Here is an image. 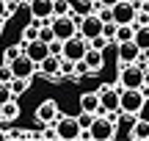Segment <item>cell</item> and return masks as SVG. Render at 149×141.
Segmentation results:
<instances>
[{
	"instance_id": "6da1fadb",
	"label": "cell",
	"mask_w": 149,
	"mask_h": 141,
	"mask_svg": "<svg viewBox=\"0 0 149 141\" xmlns=\"http://www.w3.org/2000/svg\"><path fill=\"white\" fill-rule=\"evenodd\" d=\"M119 86L122 89H146L149 86V69L138 64H124L119 72Z\"/></svg>"
},
{
	"instance_id": "7a4b0ae2",
	"label": "cell",
	"mask_w": 149,
	"mask_h": 141,
	"mask_svg": "<svg viewBox=\"0 0 149 141\" xmlns=\"http://www.w3.org/2000/svg\"><path fill=\"white\" fill-rule=\"evenodd\" d=\"M88 136H91V141H113L116 138V122L108 114H97L94 125L88 127Z\"/></svg>"
},
{
	"instance_id": "3957f363",
	"label": "cell",
	"mask_w": 149,
	"mask_h": 141,
	"mask_svg": "<svg viewBox=\"0 0 149 141\" xmlns=\"http://www.w3.org/2000/svg\"><path fill=\"white\" fill-rule=\"evenodd\" d=\"M146 103V89H122V111L138 116Z\"/></svg>"
},
{
	"instance_id": "277c9868",
	"label": "cell",
	"mask_w": 149,
	"mask_h": 141,
	"mask_svg": "<svg viewBox=\"0 0 149 141\" xmlns=\"http://www.w3.org/2000/svg\"><path fill=\"white\" fill-rule=\"evenodd\" d=\"M88 47H91L88 39H86L83 33H74L72 39H66V42H64V58H69V61H83L86 53H88Z\"/></svg>"
},
{
	"instance_id": "5b68a950",
	"label": "cell",
	"mask_w": 149,
	"mask_h": 141,
	"mask_svg": "<svg viewBox=\"0 0 149 141\" xmlns=\"http://www.w3.org/2000/svg\"><path fill=\"white\" fill-rule=\"evenodd\" d=\"M102 31H105V20H102L100 14H80V33H83L86 39H97L102 36Z\"/></svg>"
},
{
	"instance_id": "8992f818",
	"label": "cell",
	"mask_w": 149,
	"mask_h": 141,
	"mask_svg": "<svg viewBox=\"0 0 149 141\" xmlns=\"http://www.w3.org/2000/svg\"><path fill=\"white\" fill-rule=\"evenodd\" d=\"M28 6H31V14H33V20H36L39 25L53 22V17H55V0H28Z\"/></svg>"
},
{
	"instance_id": "52a82bcc",
	"label": "cell",
	"mask_w": 149,
	"mask_h": 141,
	"mask_svg": "<svg viewBox=\"0 0 149 141\" xmlns=\"http://www.w3.org/2000/svg\"><path fill=\"white\" fill-rule=\"evenodd\" d=\"M55 127H58V138L61 141H77L80 133H83V127H80L77 116H64V119H55Z\"/></svg>"
},
{
	"instance_id": "ba28073f",
	"label": "cell",
	"mask_w": 149,
	"mask_h": 141,
	"mask_svg": "<svg viewBox=\"0 0 149 141\" xmlns=\"http://www.w3.org/2000/svg\"><path fill=\"white\" fill-rule=\"evenodd\" d=\"M135 17H138V6L130 3V0H119V3L113 6V22H116V25L135 22Z\"/></svg>"
},
{
	"instance_id": "9c48e42d",
	"label": "cell",
	"mask_w": 149,
	"mask_h": 141,
	"mask_svg": "<svg viewBox=\"0 0 149 141\" xmlns=\"http://www.w3.org/2000/svg\"><path fill=\"white\" fill-rule=\"evenodd\" d=\"M55 119H58V103L55 100H42L36 105V122L39 125H50Z\"/></svg>"
},
{
	"instance_id": "30bf717a",
	"label": "cell",
	"mask_w": 149,
	"mask_h": 141,
	"mask_svg": "<svg viewBox=\"0 0 149 141\" xmlns=\"http://www.w3.org/2000/svg\"><path fill=\"white\" fill-rule=\"evenodd\" d=\"M11 69H14V77H33V72L39 69V64L31 58V55L22 53L17 61H11Z\"/></svg>"
},
{
	"instance_id": "8fae6325",
	"label": "cell",
	"mask_w": 149,
	"mask_h": 141,
	"mask_svg": "<svg viewBox=\"0 0 149 141\" xmlns=\"http://www.w3.org/2000/svg\"><path fill=\"white\" fill-rule=\"evenodd\" d=\"M138 55H141V47H138V42L135 39H130V42H119V64H135L138 61Z\"/></svg>"
},
{
	"instance_id": "7c38bea8",
	"label": "cell",
	"mask_w": 149,
	"mask_h": 141,
	"mask_svg": "<svg viewBox=\"0 0 149 141\" xmlns=\"http://www.w3.org/2000/svg\"><path fill=\"white\" fill-rule=\"evenodd\" d=\"M22 44H25V55H31L36 64H42V61L50 55V44H47V42H42V39H33V42H22Z\"/></svg>"
},
{
	"instance_id": "4fadbf2b",
	"label": "cell",
	"mask_w": 149,
	"mask_h": 141,
	"mask_svg": "<svg viewBox=\"0 0 149 141\" xmlns=\"http://www.w3.org/2000/svg\"><path fill=\"white\" fill-rule=\"evenodd\" d=\"M61 61H64V55H53V53H50L47 58L39 64L42 75L44 77H61Z\"/></svg>"
},
{
	"instance_id": "5bb4252c",
	"label": "cell",
	"mask_w": 149,
	"mask_h": 141,
	"mask_svg": "<svg viewBox=\"0 0 149 141\" xmlns=\"http://www.w3.org/2000/svg\"><path fill=\"white\" fill-rule=\"evenodd\" d=\"M80 111L102 114V100H100V91H86V94H80Z\"/></svg>"
},
{
	"instance_id": "9a60e30c",
	"label": "cell",
	"mask_w": 149,
	"mask_h": 141,
	"mask_svg": "<svg viewBox=\"0 0 149 141\" xmlns=\"http://www.w3.org/2000/svg\"><path fill=\"white\" fill-rule=\"evenodd\" d=\"M86 64H88V69H91V75H97V72L105 66V55H102V50H97V47H88V53H86Z\"/></svg>"
},
{
	"instance_id": "2e32d148",
	"label": "cell",
	"mask_w": 149,
	"mask_h": 141,
	"mask_svg": "<svg viewBox=\"0 0 149 141\" xmlns=\"http://www.w3.org/2000/svg\"><path fill=\"white\" fill-rule=\"evenodd\" d=\"M130 138L133 141H149V119H135V125H133V130H130Z\"/></svg>"
},
{
	"instance_id": "e0dca14e",
	"label": "cell",
	"mask_w": 149,
	"mask_h": 141,
	"mask_svg": "<svg viewBox=\"0 0 149 141\" xmlns=\"http://www.w3.org/2000/svg\"><path fill=\"white\" fill-rule=\"evenodd\" d=\"M135 22H127V25H119L116 28V42H130V39H135Z\"/></svg>"
},
{
	"instance_id": "ac0fdd59",
	"label": "cell",
	"mask_w": 149,
	"mask_h": 141,
	"mask_svg": "<svg viewBox=\"0 0 149 141\" xmlns=\"http://www.w3.org/2000/svg\"><path fill=\"white\" fill-rule=\"evenodd\" d=\"M28 89H31V77H14V80H11V91H14V97L25 94Z\"/></svg>"
},
{
	"instance_id": "d6986e66",
	"label": "cell",
	"mask_w": 149,
	"mask_h": 141,
	"mask_svg": "<svg viewBox=\"0 0 149 141\" xmlns=\"http://www.w3.org/2000/svg\"><path fill=\"white\" fill-rule=\"evenodd\" d=\"M135 42L141 50H149V25H138L135 28Z\"/></svg>"
},
{
	"instance_id": "ffe728a7",
	"label": "cell",
	"mask_w": 149,
	"mask_h": 141,
	"mask_svg": "<svg viewBox=\"0 0 149 141\" xmlns=\"http://www.w3.org/2000/svg\"><path fill=\"white\" fill-rule=\"evenodd\" d=\"M22 53H25V44H11V47H6V53H3V61H6V64H11V61H17Z\"/></svg>"
},
{
	"instance_id": "44dd1931",
	"label": "cell",
	"mask_w": 149,
	"mask_h": 141,
	"mask_svg": "<svg viewBox=\"0 0 149 141\" xmlns=\"http://www.w3.org/2000/svg\"><path fill=\"white\" fill-rule=\"evenodd\" d=\"M39 22L36 20H31V25H25L22 28V42H33V39H39Z\"/></svg>"
},
{
	"instance_id": "7402d4cb",
	"label": "cell",
	"mask_w": 149,
	"mask_h": 141,
	"mask_svg": "<svg viewBox=\"0 0 149 141\" xmlns=\"http://www.w3.org/2000/svg\"><path fill=\"white\" fill-rule=\"evenodd\" d=\"M3 116H6V122H14L17 116H19V105H17V100H8V103L3 105Z\"/></svg>"
},
{
	"instance_id": "603a6c76",
	"label": "cell",
	"mask_w": 149,
	"mask_h": 141,
	"mask_svg": "<svg viewBox=\"0 0 149 141\" xmlns=\"http://www.w3.org/2000/svg\"><path fill=\"white\" fill-rule=\"evenodd\" d=\"M39 39H42V42H47V44L58 39V36H55V31H53V25H50V22H44V25L39 28Z\"/></svg>"
},
{
	"instance_id": "cb8c5ba5",
	"label": "cell",
	"mask_w": 149,
	"mask_h": 141,
	"mask_svg": "<svg viewBox=\"0 0 149 141\" xmlns=\"http://www.w3.org/2000/svg\"><path fill=\"white\" fill-rule=\"evenodd\" d=\"M69 14H74L69 0H55V17H69Z\"/></svg>"
},
{
	"instance_id": "d4e9b609",
	"label": "cell",
	"mask_w": 149,
	"mask_h": 141,
	"mask_svg": "<svg viewBox=\"0 0 149 141\" xmlns=\"http://www.w3.org/2000/svg\"><path fill=\"white\" fill-rule=\"evenodd\" d=\"M94 119H97V114H91V111H80V114H77V122H80L83 130H88V127L94 125Z\"/></svg>"
},
{
	"instance_id": "484cf974",
	"label": "cell",
	"mask_w": 149,
	"mask_h": 141,
	"mask_svg": "<svg viewBox=\"0 0 149 141\" xmlns=\"http://www.w3.org/2000/svg\"><path fill=\"white\" fill-rule=\"evenodd\" d=\"M8 100H14V91H11V83H3L0 80V108H3Z\"/></svg>"
},
{
	"instance_id": "4316f807",
	"label": "cell",
	"mask_w": 149,
	"mask_h": 141,
	"mask_svg": "<svg viewBox=\"0 0 149 141\" xmlns=\"http://www.w3.org/2000/svg\"><path fill=\"white\" fill-rule=\"evenodd\" d=\"M61 75L74 77V61H69V58H64V61H61Z\"/></svg>"
},
{
	"instance_id": "83f0119b",
	"label": "cell",
	"mask_w": 149,
	"mask_h": 141,
	"mask_svg": "<svg viewBox=\"0 0 149 141\" xmlns=\"http://www.w3.org/2000/svg\"><path fill=\"white\" fill-rule=\"evenodd\" d=\"M83 75H91L88 64L86 61H74V77H83Z\"/></svg>"
},
{
	"instance_id": "f1b7e54d",
	"label": "cell",
	"mask_w": 149,
	"mask_h": 141,
	"mask_svg": "<svg viewBox=\"0 0 149 141\" xmlns=\"http://www.w3.org/2000/svg\"><path fill=\"white\" fill-rule=\"evenodd\" d=\"M108 42H111V39H108L105 33H102V36H97V39H91V47H97V50H105V47H108Z\"/></svg>"
},
{
	"instance_id": "f546056e",
	"label": "cell",
	"mask_w": 149,
	"mask_h": 141,
	"mask_svg": "<svg viewBox=\"0 0 149 141\" xmlns=\"http://www.w3.org/2000/svg\"><path fill=\"white\" fill-rule=\"evenodd\" d=\"M50 53H53V55H64V42H61V39L50 42Z\"/></svg>"
},
{
	"instance_id": "4dcf8cb0",
	"label": "cell",
	"mask_w": 149,
	"mask_h": 141,
	"mask_svg": "<svg viewBox=\"0 0 149 141\" xmlns=\"http://www.w3.org/2000/svg\"><path fill=\"white\" fill-rule=\"evenodd\" d=\"M14 11H17V0H8V3H6V17L14 14Z\"/></svg>"
},
{
	"instance_id": "1f68e13d",
	"label": "cell",
	"mask_w": 149,
	"mask_h": 141,
	"mask_svg": "<svg viewBox=\"0 0 149 141\" xmlns=\"http://www.w3.org/2000/svg\"><path fill=\"white\" fill-rule=\"evenodd\" d=\"M97 3H102V6H111V8H113V6H116L119 0H97Z\"/></svg>"
},
{
	"instance_id": "d6a6232c",
	"label": "cell",
	"mask_w": 149,
	"mask_h": 141,
	"mask_svg": "<svg viewBox=\"0 0 149 141\" xmlns=\"http://www.w3.org/2000/svg\"><path fill=\"white\" fill-rule=\"evenodd\" d=\"M3 122H6V116H3V108H0V127H3Z\"/></svg>"
},
{
	"instance_id": "836d02e7",
	"label": "cell",
	"mask_w": 149,
	"mask_h": 141,
	"mask_svg": "<svg viewBox=\"0 0 149 141\" xmlns=\"http://www.w3.org/2000/svg\"><path fill=\"white\" fill-rule=\"evenodd\" d=\"M130 3H135V6H138V3H141V0H130Z\"/></svg>"
},
{
	"instance_id": "e575fe53",
	"label": "cell",
	"mask_w": 149,
	"mask_h": 141,
	"mask_svg": "<svg viewBox=\"0 0 149 141\" xmlns=\"http://www.w3.org/2000/svg\"><path fill=\"white\" fill-rule=\"evenodd\" d=\"M86 3H91V0H86Z\"/></svg>"
}]
</instances>
